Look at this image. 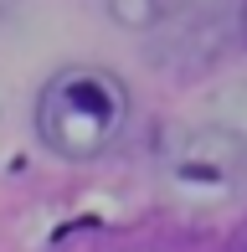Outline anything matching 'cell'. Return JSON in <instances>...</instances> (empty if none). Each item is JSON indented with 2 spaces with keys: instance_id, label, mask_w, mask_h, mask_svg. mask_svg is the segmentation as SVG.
I'll use <instances>...</instances> for the list:
<instances>
[{
  "instance_id": "6da1fadb",
  "label": "cell",
  "mask_w": 247,
  "mask_h": 252,
  "mask_svg": "<svg viewBox=\"0 0 247 252\" xmlns=\"http://www.w3.org/2000/svg\"><path fill=\"white\" fill-rule=\"evenodd\" d=\"M36 134L62 159H98L129 129V88L119 72L98 62H72L41 83L36 93Z\"/></svg>"
}]
</instances>
